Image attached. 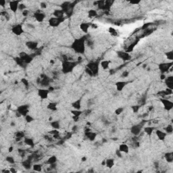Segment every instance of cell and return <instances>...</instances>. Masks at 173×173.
<instances>
[{"label": "cell", "mask_w": 173, "mask_h": 173, "mask_svg": "<svg viewBox=\"0 0 173 173\" xmlns=\"http://www.w3.org/2000/svg\"><path fill=\"white\" fill-rule=\"evenodd\" d=\"M85 160H86V158H82V161H85Z\"/></svg>", "instance_id": "cell-61"}, {"label": "cell", "mask_w": 173, "mask_h": 173, "mask_svg": "<svg viewBox=\"0 0 173 173\" xmlns=\"http://www.w3.org/2000/svg\"><path fill=\"white\" fill-rule=\"evenodd\" d=\"M10 172L11 173H16L17 172V170L14 168H10Z\"/></svg>", "instance_id": "cell-57"}, {"label": "cell", "mask_w": 173, "mask_h": 173, "mask_svg": "<svg viewBox=\"0 0 173 173\" xmlns=\"http://www.w3.org/2000/svg\"><path fill=\"white\" fill-rule=\"evenodd\" d=\"M50 125L53 129L59 130L60 128V123L59 120H53L51 122Z\"/></svg>", "instance_id": "cell-32"}, {"label": "cell", "mask_w": 173, "mask_h": 173, "mask_svg": "<svg viewBox=\"0 0 173 173\" xmlns=\"http://www.w3.org/2000/svg\"><path fill=\"white\" fill-rule=\"evenodd\" d=\"M85 135H86V138L91 141H94L96 139V137H97V134L96 132H92L91 130L88 132H85Z\"/></svg>", "instance_id": "cell-26"}, {"label": "cell", "mask_w": 173, "mask_h": 173, "mask_svg": "<svg viewBox=\"0 0 173 173\" xmlns=\"http://www.w3.org/2000/svg\"><path fill=\"white\" fill-rule=\"evenodd\" d=\"M70 113L72 115L74 116H77V117H80L82 114H83V111H82L81 110H74L72 109L70 111Z\"/></svg>", "instance_id": "cell-33"}, {"label": "cell", "mask_w": 173, "mask_h": 173, "mask_svg": "<svg viewBox=\"0 0 173 173\" xmlns=\"http://www.w3.org/2000/svg\"><path fill=\"white\" fill-rule=\"evenodd\" d=\"M41 84H42L43 86H49V84H50V81H49V80H48V78L46 77V76H44L43 79H42V80L41 81Z\"/></svg>", "instance_id": "cell-43"}, {"label": "cell", "mask_w": 173, "mask_h": 173, "mask_svg": "<svg viewBox=\"0 0 173 173\" xmlns=\"http://www.w3.org/2000/svg\"><path fill=\"white\" fill-rule=\"evenodd\" d=\"M164 132H166V134H171L173 132V127L172 124H168L166 127L164 128Z\"/></svg>", "instance_id": "cell-41"}, {"label": "cell", "mask_w": 173, "mask_h": 173, "mask_svg": "<svg viewBox=\"0 0 173 173\" xmlns=\"http://www.w3.org/2000/svg\"><path fill=\"white\" fill-rule=\"evenodd\" d=\"M16 112L21 116H26L29 112V105L23 104L19 106L16 108Z\"/></svg>", "instance_id": "cell-4"}, {"label": "cell", "mask_w": 173, "mask_h": 173, "mask_svg": "<svg viewBox=\"0 0 173 173\" xmlns=\"http://www.w3.org/2000/svg\"><path fill=\"white\" fill-rule=\"evenodd\" d=\"M76 66V63L74 62L64 60L62 63V71L64 74H68L72 72Z\"/></svg>", "instance_id": "cell-2"}, {"label": "cell", "mask_w": 173, "mask_h": 173, "mask_svg": "<svg viewBox=\"0 0 173 173\" xmlns=\"http://www.w3.org/2000/svg\"><path fill=\"white\" fill-rule=\"evenodd\" d=\"M140 3H141L140 1H139V2H132V1L129 2L130 4H132V5H139Z\"/></svg>", "instance_id": "cell-53"}, {"label": "cell", "mask_w": 173, "mask_h": 173, "mask_svg": "<svg viewBox=\"0 0 173 173\" xmlns=\"http://www.w3.org/2000/svg\"><path fill=\"white\" fill-rule=\"evenodd\" d=\"M91 28H97L98 27V25H96V24H91Z\"/></svg>", "instance_id": "cell-59"}, {"label": "cell", "mask_w": 173, "mask_h": 173, "mask_svg": "<svg viewBox=\"0 0 173 173\" xmlns=\"http://www.w3.org/2000/svg\"><path fill=\"white\" fill-rule=\"evenodd\" d=\"M85 72L88 74V75L91 76H94V74H93V72H91V70H89L88 68H86V69H85Z\"/></svg>", "instance_id": "cell-48"}, {"label": "cell", "mask_w": 173, "mask_h": 173, "mask_svg": "<svg viewBox=\"0 0 173 173\" xmlns=\"http://www.w3.org/2000/svg\"><path fill=\"white\" fill-rule=\"evenodd\" d=\"M166 76L164 75V74H162L161 75H160V79L161 80H164L165 78H166Z\"/></svg>", "instance_id": "cell-58"}, {"label": "cell", "mask_w": 173, "mask_h": 173, "mask_svg": "<svg viewBox=\"0 0 173 173\" xmlns=\"http://www.w3.org/2000/svg\"><path fill=\"white\" fill-rule=\"evenodd\" d=\"M117 56L118 57L120 58V59L124 61H127V60H129L130 59V55L128 53L126 52L125 51L123 52V51H119L117 52Z\"/></svg>", "instance_id": "cell-15"}, {"label": "cell", "mask_w": 173, "mask_h": 173, "mask_svg": "<svg viewBox=\"0 0 173 173\" xmlns=\"http://www.w3.org/2000/svg\"><path fill=\"white\" fill-rule=\"evenodd\" d=\"M50 91L48 89H44V88H40L37 90V95L39 98L42 100H46L49 97Z\"/></svg>", "instance_id": "cell-9"}, {"label": "cell", "mask_w": 173, "mask_h": 173, "mask_svg": "<svg viewBox=\"0 0 173 173\" xmlns=\"http://www.w3.org/2000/svg\"><path fill=\"white\" fill-rule=\"evenodd\" d=\"M114 165H115V161L113 158H108L107 160H106V165L105 166H106L108 168H112Z\"/></svg>", "instance_id": "cell-24"}, {"label": "cell", "mask_w": 173, "mask_h": 173, "mask_svg": "<svg viewBox=\"0 0 173 173\" xmlns=\"http://www.w3.org/2000/svg\"><path fill=\"white\" fill-rule=\"evenodd\" d=\"M102 165H103V166H105V165H106V160H104V161L102 162Z\"/></svg>", "instance_id": "cell-60"}, {"label": "cell", "mask_w": 173, "mask_h": 173, "mask_svg": "<svg viewBox=\"0 0 173 173\" xmlns=\"http://www.w3.org/2000/svg\"><path fill=\"white\" fill-rule=\"evenodd\" d=\"M118 149L121 152L124 153V154H128L129 152V147L126 144H120L119 145Z\"/></svg>", "instance_id": "cell-22"}, {"label": "cell", "mask_w": 173, "mask_h": 173, "mask_svg": "<svg viewBox=\"0 0 173 173\" xmlns=\"http://www.w3.org/2000/svg\"><path fill=\"white\" fill-rule=\"evenodd\" d=\"M99 66H100V64H99L98 62H91L88 63V64L86 65V68H88L89 70H91L94 76L96 75L98 73Z\"/></svg>", "instance_id": "cell-8"}, {"label": "cell", "mask_w": 173, "mask_h": 173, "mask_svg": "<svg viewBox=\"0 0 173 173\" xmlns=\"http://www.w3.org/2000/svg\"><path fill=\"white\" fill-rule=\"evenodd\" d=\"M172 62H164V63H161L158 65V69L162 72V74H164L172 68Z\"/></svg>", "instance_id": "cell-10"}, {"label": "cell", "mask_w": 173, "mask_h": 173, "mask_svg": "<svg viewBox=\"0 0 173 173\" xmlns=\"http://www.w3.org/2000/svg\"><path fill=\"white\" fill-rule=\"evenodd\" d=\"M160 101L164 106V109L166 111H170L173 108V103L166 98H160Z\"/></svg>", "instance_id": "cell-7"}, {"label": "cell", "mask_w": 173, "mask_h": 173, "mask_svg": "<svg viewBox=\"0 0 173 173\" xmlns=\"http://www.w3.org/2000/svg\"><path fill=\"white\" fill-rule=\"evenodd\" d=\"M32 168L35 172H40L42 171V166L40 164H34L32 165Z\"/></svg>", "instance_id": "cell-39"}, {"label": "cell", "mask_w": 173, "mask_h": 173, "mask_svg": "<svg viewBox=\"0 0 173 173\" xmlns=\"http://www.w3.org/2000/svg\"><path fill=\"white\" fill-rule=\"evenodd\" d=\"M87 15H88V17L90 18H95L98 16V12L95 10H89V11L87 12Z\"/></svg>", "instance_id": "cell-36"}, {"label": "cell", "mask_w": 173, "mask_h": 173, "mask_svg": "<svg viewBox=\"0 0 173 173\" xmlns=\"http://www.w3.org/2000/svg\"><path fill=\"white\" fill-rule=\"evenodd\" d=\"M141 130H142V126L141 124H134L130 127V131L131 132V134L134 136H137L141 133Z\"/></svg>", "instance_id": "cell-14"}, {"label": "cell", "mask_w": 173, "mask_h": 173, "mask_svg": "<svg viewBox=\"0 0 173 173\" xmlns=\"http://www.w3.org/2000/svg\"><path fill=\"white\" fill-rule=\"evenodd\" d=\"M22 15L24 16H27L28 14V10H24V11L22 12Z\"/></svg>", "instance_id": "cell-55"}, {"label": "cell", "mask_w": 173, "mask_h": 173, "mask_svg": "<svg viewBox=\"0 0 173 173\" xmlns=\"http://www.w3.org/2000/svg\"><path fill=\"white\" fill-rule=\"evenodd\" d=\"M165 56H166V58L169 60H170L171 62L173 60V52L172 50L168 51L167 52L165 53Z\"/></svg>", "instance_id": "cell-42"}, {"label": "cell", "mask_w": 173, "mask_h": 173, "mask_svg": "<svg viewBox=\"0 0 173 173\" xmlns=\"http://www.w3.org/2000/svg\"><path fill=\"white\" fill-rule=\"evenodd\" d=\"M25 45L28 50H36V48H38V43L34 41H27V42H26Z\"/></svg>", "instance_id": "cell-20"}, {"label": "cell", "mask_w": 173, "mask_h": 173, "mask_svg": "<svg viewBox=\"0 0 173 173\" xmlns=\"http://www.w3.org/2000/svg\"><path fill=\"white\" fill-rule=\"evenodd\" d=\"M16 140H18L17 141H20V140H21L23 138L25 137V134H24V132L23 131H18V132H16Z\"/></svg>", "instance_id": "cell-35"}, {"label": "cell", "mask_w": 173, "mask_h": 173, "mask_svg": "<svg viewBox=\"0 0 173 173\" xmlns=\"http://www.w3.org/2000/svg\"><path fill=\"white\" fill-rule=\"evenodd\" d=\"M6 2L5 0H0V6L2 7H4V6H6Z\"/></svg>", "instance_id": "cell-52"}, {"label": "cell", "mask_w": 173, "mask_h": 173, "mask_svg": "<svg viewBox=\"0 0 173 173\" xmlns=\"http://www.w3.org/2000/svg\"><path fill=\"white\" fill-rule=\"evenodd\" d=\"M24 120H25V122L26 123L30 124V123H32V122H34V118L33 116H32L31 115L28 114L26 116H24Z\"/></svg>", "instance_id": "cell-40"}, {"label": "cell", "mask_w": 173, "mask_h": 173, "mask_svg": "<svg viewBox=\"0 0 173 173\" xmlns=\"http://www.w3.org/2000/svg\"><path fill=\"white\" fill-rule=\"evenodd\" d=\"M155 132L156 135V137H157V138L158 139V140L162 141L165 140L166 136H167V134H166L164 131L161 130L160 129H157L156 130Z\"/></svg>", "instance_id": "cell-16"}, {"label": "cell", "mask_w": 173, "mask_h": 173, "mask_svg": "<svg viewBox=\"0 0 173 173\" xmlns=\"http://www.w3.org/2000/svg\"><path fill=\"white\" fill-rule=\"evenodd\" d=\"M90 27H91V24L89 22H85L80 23V24L79 25V28L84 33H87Z\"/></svg>", "instance_id": "cell-18"}, {"label": "cell", "mask_w": 173, "mask_h": 173, "mask_svg": "<svg viewBox=\"0 0 173 173\" xmlns=\"http://www.w3.org/2000/svg\"><path fill=\"white\" fill-rule=\"evenodd\" d=\"M86 39L85 36H82L80 38H76L71 43L70 48L76 54H84L86 50Z\"/></svg>", "instance_id": "cell-1"}, {"label": "cell", "mask_w": 173, "mask_h": 173, "mask_svg": "<svg viewBox=\"0 0 173 173\" xmlns=\"http://www.w3.org/2000/svg\"><path fill=\"white\" fill-rule=\"evenodd\" d=\"M82 99L79 98L76 100L74 101L72 104H71V106L73 109L74 110H81V107H82Z\"/></svg>", "instance_id": "cell-19"}, {"label": "cell", "mask_w": 173, "mask_h": 173, "mask_svg": "<svg viewBox=\"0 0 173 173\" xmlns=\"http://www.w3.org/2000/svg\"><path fill=\"white\" fill-rule=\"evenodd\" d=\"M115 154H116V156L119 158H122V153L118 149H117L115 152Z\"/></svg>", "instance_id": "cell-47"}, {"label": "cell", "mask_w": 173, "mask_h": 173, "mask_svg": "<svg viewBox=\"0 0 173 173\" xmlns=\"http://www.w3.org/2000/svg\"><path fill=\"white\" fill-rule=\"evenodd\" d=\"M20 2L19 1H10L9 2V8L10 10H11L13 13H16L17 11L19 10V6H20Z\"/></svg>", "instance_id": "cell-12"}, {"label": "cell", "mask_w": 173, "mask_h": 173, "mask_svg": "<svg viewBox=\"0 0 173 173\" xmlns=\"http://www.w3.org/2000/svg\"><path fill=\"white\" fill-rule=\"evenodd\" d=\"M108 32L112 36H118V31L114 27H109V28H108Z\"/></svg>", "instance_id": "cell-38"}, {"label": "cell", "mask_w": 173, "mask_h": 173, "mask_svg": "<svg viewBox=\"0 0 173 173\" xmlns=\"http://www.w3.org/2000/svg\"><path fill=\"white\" fill-rule=\"evenodd\" d=\"M58 161V158L56 156H52L51 157H50L48 159V160L46 161V163L49 165H52V164H56V162Z\"/></svg>", "instance_id": "cell-31"}, {"label": "cell", "mask_w": 173, "mask_h": 173, "mask_svg": "<svg viewBox=\"0 0 173 173\" xmlns=\"http://www.w3.org/2000/svg\"><path fill=\"white\" fill-rule=\"evenodd\" d=\"M14 151V147L13 146H10L9 148H8V152L12 153Z\"/></svg>", "instance_id": "cell-56"}, {"label": "cell", "mask_w": 173, "mask_h": 173, "mask_svg": "<svg viewBox=\"0 0 173 173\" xmlns=\"http://www.w3.org/2000/svg\"><path fill=\"white\" fill-rule=\"evenodd\" d=\"M128 74H129V72H128V71H124V72H123L122 74V77H127L128 76Z\"/></svg>", "instance_id": "cell-51"}, {"label": "cell", "mask_w": 173, "mask_h": 173, "mask_svg": "<svg viewBox=\"0 0 173 173\" xmlns=\"http://www.w3.org/2000/svg\"><path fill=\"white\" fill-rule=\"evenodd\" d=\"M12 32L16 35V36H20L23 34L24 32V29L22 24H16L15 25L12 26V27L11 28Z\"/></svg>", "instance_id": "cell-6"}, {"label": "cell", "mask_w": 173, "mask_h": 173, "mask_svg": "<svg viewBox=\"0 0 173 173\" xmlns=\"http://www.w3.org/2000/svg\"><path fill=\"white\" fill-rule=\"evenodd\" d=\"M40 6L42 9H46L47 8V4H46V2H41V4H40Z\"/></svg>", "instance_id": "cell-50"}, {"label": "cell", "mask_w": 173, "mask_h": 173, "mask_svg": "<svg viewBox=\"0 0 173 173\" xmlns=\"http://www.w3.org/2000/svg\"><path fill=\"white\" fill-rule=\"evenodd\" d=\"M18 57L20 58L21 60L25 64H30L32 62V60H33V58H32V56L28 54H27L25 52H21L19 54V56Z\"/></svg>", "instance_id": "cell-5"}, {"label": "cell", "mask_w": 173, "mask_h": 173, "mask_svg": "<svg viewBox=\"0 0 173 173\" xmlns=\"http://www.w3.org/2000/svg\"><path fill=\"white\" fill-rule=\"evenodd\" d=\"M128 83V82L125 81V80H118L117 82H115V86H116V91L118 92H121L123 91V89L125 88Z\"/></svg>", "instance_id": "cell-13"}, {"label": "cell", "mask_w": 173, "mask_h": 173, "mask_svg": "<svg viewBox=\"0 0 173 173\" xmlns=\"http://www.w3.org/2000/svg\"><path fill=\"white\" fill-rule=\"evenodd\" d=\"M25 9H26L25 6H24V4H20V6H19V10H22V11L23 12L24 10H25Z\"/></svg>", "instance_id": "cell-49"}, {"label": "cell", "mask_w": 173, "mask_h": 173, "mask_svg": "<svg viewBox=\"0 0 173 173\" xmlns=\"http://www.w3.org/2000/svg\"><path fill=\"white\" fill-rule=\"evenodd\" d=\"M47 108L50 110L51 111H56L58 110L57 108V103L56 102H50L47 106Z\"/></svg>", "instance_id": "cell-30"}, {"label": "cell", "mask_w": 173, "mask_h": 173, "mask_svg": "<svg viewBox=\"0 0 173 173\" xmlns=\"http://www.w3.org/2000/svg\"><path fill=\"white\" fill-rule=\"evenodd\" d=\"M5 160H6L8 163L11 164V165L15 164V163H16V161H15L14 158L13 157V156H6V158H5Z\"/></svg>", "instance_id": "cell-37"}, {"label": "cell", "mask_w": 173, "mask_h": 173, "mask_svg": "<svg viewBox=\"0 0 173 173\" xmlns=\"http://www.w3.org/2000/svg\"><path fill=\"white\" fill-rule=\"evenodd\" d=\"M165 84L167 86V88L170 89H173V76H166V78L164 79Z\"/></svg>", "instance_id": "cell-21"}, {"label": "cell", "mask_w": 173, "mask_h": 173, "mask_svg": "<svg viewBox=\"0 0 173 173\" xmlns=\"http://www.w3.org/2000/svg\"><path fill=\"white\" fill-rule=\"evenodd\" d=\"M24 144L26 146H29V147H33L34 146V140L30 137H24Z\"/></svg>", "instance_id": "cell-25"}, {"label": "cell", "mask_w": 173, "mask_h": 173, "mask_svg": "<svg viewBox=\"0 0 173 173\" xmlns=\"http://www.w3.org/2000/svg\"><path fill=\"white\" fill-rule=\"evenodd\" d=\"M64 21V18H56V17L53 16L49 19L48 24H49V26L51 27L55 28L59 26Z\"/></svg>", "instance_id": "cell-3"}, {"label": "cell", "mask_w": 173, "mask_h": 173, "mask_svg": "<svg viewBox=\"0 0 173 173\" xmlns=\"http://www.w3.org/2000/svg\"><path fill=\"white\" fill-rule=\"evenodd\" d=\"M54 16L56 18H64V12L62 10H56L54 12Z\"/></svg>", "instance_id": "cell-27"}, {"label": "cell", "mask_w": 173, "mask_h": 173, "mask_svg": "<svg viewBox=\"0 0 173 173\" xmlns=\"http://www.w3.org/2000/svg\"><path fill=\"white\" fill-rule=\"evenodd\" d=\"M139 39H135L134 41H132V43H130L129 46H128L127 48H126V50H125L126 52L130 54V53H131L132 52H133V50H134V48L137 46V45L138 44V43H139Z\"/></svg>", "instance_id": "cell-17"}, {"label": "cell", "mask_w": 173, "mask_h": 173, "mask_svg": "<svg viewBox=\"0 0 173 173\" xmlns=\"http://www.w3.org/2000/svg\"><path fill=\"white\" fill-rule=\"evenodd\" d=\"M140 108H141V106H139V105H134V106H132L131 107L132 112L134 113H137L139 111Z\"/></svg>", "instance_id": "cell-46"}, {"label": "cell", "mask_w": 173, "mask_h": 173, "mask_svg": "<svg viewBox=\"0 0 173 173\" xmlns=\"http://www.w3.org/2000/svg\"><path fill=\"white\" fill-rule=\"evenodd\" d=\"M79 118H80V117H77V116H72L73 120L74 121V122H77L78 121H79Z\"/></svg>", "instance_id": "cell-54"}, {"label": "cell", "mask_w": 173, "mask_h": 173, "mask_svg": "<svg viewBox=\"0 0 173 173\" xmlns=\"http://www.w3.org/2000/svg\"><path fill=\"white\" fill-rule=\"evenodd\" d=\"M154 130H155V128L153 127V126H146L144 128V131L147 135L151 136L153 134Z\"/></svg>", "instance_id": "cell-28"}, {"label": "cell", "mask_w": 173, "mask_h": 173, "mask_svg": "<svg viewBox=\"0 0 173 173\" xmlns=\"http://www.w3.org/2000/svg\"><path fill=\"white\" fill-rule=\"evenodd\" d=\"M20 81L23 84V85L25 86V88L28 89V87H29V82H28V80L26 78H21Z\"/></svg>", "instance_id": "cell-45"}, {"label": "cell", "mask_w": 173, "mask_h": 173, "mask_svg": "<svg viewBox=\"0 0 173 173\" xmlns=\"http://www.w3.org/2000/svg\"><path fill=\"white\" fill-rule=\"evenodd\" d=\"M22 166L26 169H30V168H32V163H31V161L29 160H26L25 161H24L22 163Z\"/></svg>", "instance_id": "cell-34"}, {"label": "cell", "mask_w": 173, "mask_h": 173, "mask_svg": "<svg viewBox=\"0 0 173 173\" xmlns=\"http://www.w3.org/2000/svg\"><path fill=\"white\" fill-rule=\"evenodd\" d=\"M164 158L166 161L169 163H172L173 161V153L172 152H166L164 154Z\"/></svg>", "instance_id": "cell-29"}, {"label": "cell", "mask_w": 173, "mask_h": 173, "mask_svg": "<svg viewBox=\"0 0 173 173\" xmlns=\"http://www.w3.org/2000/svg\"><path fill=\"white\" fill-rule=\"evenodd\" d=\"M100 66L102 67V68L103 70H106L108 69H109L110 66V60H102V61L100 62Z\"/></svg>", "instance_id": "cell-23"}, {"label": "cell", "mask_w": 173, "mask_h": 173, "mask_svg": "<svg viewBox=\"0 0 173 173\" xmlns=\"http://www.w3.org/2000/svg\"><path fill=\"white\" fill-rule=\"evenodd\" d=\"M33 16H34L35 20L38 22H42L46 18V14L40 10H37L36 12H35L33 14Z\"/></svg>", "instance_id": "cell-11"}, {"label": "cell", "mask_w": 173, "mask_h": 173, "mask_svg": "<svg viewBox=\"0 0 173 173\" xmlns=\"http://www.w3.org/2000/svg\"><path fill=\"white\" fill-rule=\"evenodd\" d=\"M124 108L122 107L118 108H116V109L115 110V111H114V114H116V116H119V115H120V114L124 112Z\"/></svg>", "instance_id": "cell-44"}]
</instances>
